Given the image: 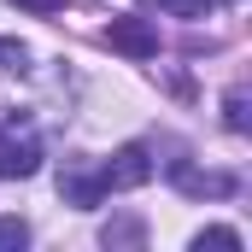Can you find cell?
I'll list each match as a JSON object with an SVG mask.
<instances>
[{
	"mask_svg": "<svg viewBox=\"0 0 252 252\" xmlns=\"http://www.w3.org/2000/svg\"><path fill=\"white\" fill-rule=\"evenodd\" d=\"M35 170H41V129H35L30 112H6V124H0V176L24 182Z\"/></svg>",
	"mask_w": 252,
	"mask_h": 252,
	"instance_id": "1",
	"label": "cell"
},
{
	"mask_svg": "<svg viewBox=\"0 0 252 252\" xmlns=\"http://www.w3.org/2000/svg\"><path fill=\"white\" fill-rule=\"evenodd\" d=\"M153 147L147 141H129V147H118L106 164H100V182H106V193H129V188H141V182H153Z\"/></svg>",
	"mask_w": 252,
	"mask_h": 252,
	"instance_id": "2",
	"label": "cell"
},
{
	"mask_svg": "<svg viewBox=\"0 0 252 252\" xmlns=\"http://www.w3.org/2000/svg\"><path fill=\"white\" fill-rule=\"evenodd\" d=\"M106 47L112 53H124V59H158V30H153V18H112L106 24Z\"/></svg>",
	"mask_w": 252,
	"mask_h": 252,
	"instance_id": "3",
	"label": "cell"
},
{
	"mask_svg": "<svg viewBox=\"0 0 252 252\" xmlns=\"http://www.w3.org/2000/svg\"><path fill=\"white\" fill-rule=\"evenodd\" d=\"M59 199L64 205H76V211H94L100 199H106V182H100V164H64L59 170Z\"/></svg>",
	"mask_w": 252,
	"mask_h": 252,
	"instance_id": "4",
	"label": "cell"
},
{
	"mask_svg": "<svg viewBox=\"0 0 252 252\" xmlns=\"http://www.w3.org/2000/svg\"><path fill=\"white\" fill-rule=\"evenodd\" d=\"M170 182L188 193V199H205V193H211V199H229V193L241 188L235 176H223V170H193V164H182V158H170Z\"/></svg>",
	"mask_w": 252,
	"mask_h": 252,
	"instance_id": "5",
	"label": "cell"
},
{
	"mask_svg": "<svg viewBox=\"0 0 252 252\" xmlns=\"http://www.w3.org/2000/svg\"><path fill=\"white\" fill-rule=\"evenodd\" d=\"M100 247H112V252H141V247H147V223H141V217H112V223L100 229Z\"/></svg>",
	"mask_w": 252,
	"mask_h": 252,
	"instance_id": "6",
	"label": "cell"
},
{
	"mask_svg": "<svg viewBox=\"0 0 252 252\" xmlns=\"http://www.w3.org/2000/svg\"><path fill=\"white\" fill-rule=\"evenodd\" d=\"M223 124L235 129V135H247V82H235V88H229V94H223Z\"/></svg>",
	"mask_w": 252,
	"mask_h": 252,
	"instance_id": "7",
	"label": "cell"
},
{
	"mask_svg": "<svg viewBox=\"0 0 252 252\" xmlns=\"http://www.w3.org/2000/svg\"><path fill=\"white\" fill-rule=\"evenodd\" d=\"M205 247H217V252H241L247 241H241V229H199V235H193V252H205Z\"/></svg>",
	"mask_w": 252,
	"mask_h": 252,
	"instance_id": "8",
	"label": "cell"
},
{
	"mask_svg": "<svg viewBox=\"0 0 252 252\" xmlns=\"http://www.w3.org/2000/svg\"><path fill=\"white\" fill-rule=\"evenodd\" d=\"M30 247V223L24 217H0V252H24Z\"/></svg>",
	"mask_w": 252,
	"mask_h": 252,
	"instance_id": "9",
	"label": "cell"
},
{
	"mask_svg": "<svg viewBox=\"0 0 252 252\" xmlns=\"http://www.w3.org/2000/svg\"><path fill=\"white\" fill-rule=\"evenodd\" d=\"M0 70H18V76L30 70V47L18 35H0Z\"/></svg>",
	"mask_w": 252,
	"mask_h": 252,
	"instance_id": "10",
	"label": "cell"
},
{
	"mask_svg": "<svg viewBox=\"0 0 252 252\" xmlns=\"http://www.w3.org/2000/svg\"><path fill=\"white\" fill-rule=\"evenodd\" d=\"M158 6H164V12H176V18H205L217 0H158Z\"/></svg>",
	"mask_w": 252,
	"mask_h": 252,
	"instance_id": "11",
	"label": "cell"
},
{
	"mask_svg": "<svg viewBox=\"0 0 252 252\" xmlns=\"http://www.w3.org/2000/svg\"><path fill=\"white\" fill-rule=\"evenodd\" d=\"M24 6H35V12H53V6H59V0H24Z\"/></svg>",
	"mask_w": 252,
	"mask_h": 252,
	"instance_id": "12",
	"label": "cell"
}]
</instances>
